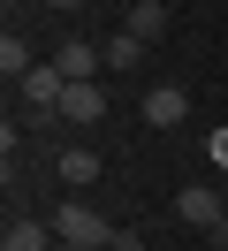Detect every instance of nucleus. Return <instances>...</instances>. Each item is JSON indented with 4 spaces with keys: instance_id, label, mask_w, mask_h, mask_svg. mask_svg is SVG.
Listing matches in <instances>:
<instances>
[{
    "instance_id": "nucleus-7",
    "label": "nucleus",
    "mask_w": 228,
    "mask_h": 251,
    "mask_svg": "<svg viewBox=\"0 0 228 251\" xmlns=\"http://www.w3.org/2000/svg\"><path fill=\"white\" fill-rule=\"evenodd\" d=\"M53 221H8V236H0V251H53Z\"/></svg>"
},
{
    "instance_id": "nucleus-8",
    "label": "nucleus",
    "mask_w": 228,
    "mask_h": 251,
    "mask_svg": "<svg viewBox=\"0 0 228 251\" xmlns=\"http://www.w3.org/2000/svg\"><path fill=\"white\" fill-rule=\"evenodd\" d=\"M122 31H129L137 46H152V38H167V8H160V0H137V8H129V23H122Z\"/></svg>"
},
{
    "instance_id": "nucleus-13",
    "label": "nucleus",
    "mask_w": 228,
    "mask_h": 251,
    "mask_svg": "<svg viewBox=\"0 0 228 251\" xmlns=\"http://www.w3.org/2000/svg\"><path fill=\"white\" fill-rule=\"evenodd\" d=\"M61 251H84V244H61ZM99 251H106V244H99Z\"/></svg>"
},
{
    "instance_id": "nucleus-2",
    "label": "nucleus",
    "mask_w": 228,
    "mask_h": 251,
    "mask_svg": "<svg viewBox=\"0 0 228 251\" xmlns=\"http://www.w3.org/2000/svg\"><path fill=\"white\" fill-rule=\"evenodd\" d=\"M137 122L145 129H182L190 122V92H182V84H152L145 107H137Z\"/></svg>"
},
{
    "instance_id": "nucleus-6",
    "label": "nucleus",
    "mask_w": 228,
    "mask_h": 251,
    "mask_svg": "<svg viewBox=\"0 0 228 251\" xmlns=\"http://www.w3.org/2000/svg\"><path fill=\"white\" fill-rule=\"evenodd\" d=\"M53 168H61V183H76V190H84V183H99V152H91V145H61V152H53Z\"/></svg>"
},
{
    "instance_id": "nucleus-9",
    "label": "nucleus",
    "mask_w": 228,
    "mask_h": 251,
    "mask_svg": "<svg viewBox=\"0 0 228 251\" xmlns=\"http://www.w3.org/2000/svg\"><path fill=\"white\" fill-rule=\"evenodd\" d=\"M30 69H38V61H30V38H23V31H8V38H0V76H8V84H23Z\"/></svg>"
},
{
    "instance_id": "nucleus-3",
    "label": "nucleus",
    "mask_w": 228,
    "mask_h": 251,
    "mask_svg": "<svg viewBox=\"0 0 228 251\" xmlns=\"http://www.w3.org/2000/svg\"><path fill=\"white\" fill-rule=\"evenodd\" d=\"M175 221H182V228H205V236H213V228L228 221V198H221V190H198V183H190V190H175Z\"/></svg>"
},
{
    "instance_id": "nucleus-10",
    "label": "nucleus",
    "mask_w": 228,
    "mask_h": 251,
    "mask_svg": "<svg viewBox=\"0 0 228 251\" xmlns=\"http://www.w3.org/2000/svg\"><path fill=\"white\" fill-rule=\"evenodd\" d=\"M99 53H106V69H137V61H145V46H137L129 31H122V38H106Z\"/></svg>"
},
{
    "instance_id": "nucleus-1",
    "label": "nucleus",
    "mask_w": 228,
    "mask_h": 251,
    "mask_svg": "<svg viewBox=\"0 0 228 251\" xmlns=\"http://www.w3.org/2000/svg\"><path fill=\"white\" fill-rule=\"evenodd\" d=\"M46 221H53V236H61V244H84V251H99V244H114V221H106V213H91L84 198H69V205H53V213H46Z\"/></svg>"
},
{
    "instance_id": "nucleus-12",
    "label": "nucleus",
    "mask_w": 228,
    "mask_h": 251,
    "mask_svg": "<svg viewBox=\"0 0 228 251\" xmlns=\"http://www.w3.org/2000/svg\"><path fill=\"white\" fill-rule=\"evenodd\" d=\"M46 8H61V16H69V8H84V0H46Z\"/></svg>"
},
{
    "instance_id": "nucleus-14",
    "label": "nucleus",
    "mask_w": 228,
    "mask_h": 251,
    "mask_svg": "<svg viewBox=\"0 0 228 251\" xmlns=\"http://www.w3.org/2000/svg\"><path fill=\"white\" fill-rule=\"evenodd\" d=\"M221 198H228V190H221Z\"/></svg>"
},
{
    "instance_id": "nucleus-5",
    "label": "nucleus",
    "mask_w": 228,
    "mask_h": 251,
    "mask_svg": "<svg viewBox=\"0 0 228 251\" xmlns=\"http://www.w3.org/2000/svg\"><path fill=\"white\" fill-rule=\"evenodd\" d=\"M61 122H69V129L106 122V92H99V84H69V92H61Z\"/></svg>"
},
{
    "instance_id": "nucleus-11",
    "label": "nucleus",
    "mask_w": 228,
    "mask_h": 251,
    "mask_svg": "<svg viewBox=\"0 0 228 251\" xmlns=\"http://www.w3.org/2000/svg\"><path fill=\"white\" fill-rule=\"evenodd\" d=\"M213 160H221V168H228V129H213Z\"/></svg>"
},
{
    "instance_id": "nucleus-4",
    "label": "nucleus",
    "mask_w": 228,
    "mask_h": 251,
    "mask_svg": "<svg viewBox=\"0 0 228 251\" xmlns=\"http://www.w3.org/2000/svg\"><path fill=\"white\" fill-rule=\"evenodd\" d=\"M53 61H61V76H69V84H99L106 53L91 46V38H61V46H53Z\"/></svg>"
}]
</instances>
